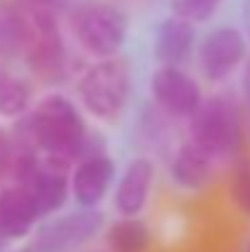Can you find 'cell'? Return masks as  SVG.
<instances>
[{"label":"cell","instance_id":"1","mask_svg":"<svg viewBox=\"0 0 250 252\" xmlns=\"http://www.w3.org/2000/svg\"><path fill=\"white\" fill-rule=\"evenodd\" d=\"M12 140L17 147H30L69 164L86 155L91 137L81 110L67 95L49 93L35 110L20 115Z\"/></svg>","mask_w":250,"mask_h":252},{"label":"cell","instance_id":"2","mask_svg":"<svg viewBox=\"0 0 250 252\" xmlns=\"http://www.w3.org/2000/svg\"><path fill=\"white\" fill-rule=\"evenodd\" d=\"M76 93L81 105L98 120H115L130 98V66L125 59L106 57L96 59L81 74Z\"/></svg>","mask_w":250,"mask_h":252},{"label":"cell","instance_id":"3","mask_svg":"<svg viewBox=\"0 0 250 252\" xmlns=\"http://www.w3.org/2000/svg\"><path fill=\"white\" fill-rule=\"evenodd\" d=\"M189 118H191V140L199 147H204L214 159L241 155L243 118L231 98L216 95L201 100V105Z\"/></svg>","mask_w":250,"mask_h":252},{"label":"cell","instance_id":"4","mask_svg":"<svg viewBox=\"0 0 250 252\" xmlns=\"http://www.w3.org/2000/svg\"><path fill=\"white\" fill-rule=\"evenodd\" d=\"M74 34L91 57H115L128 39V15L110 2H88L74 17Z\"/></svg>","mask_w":250,"mask_h":252},{"label":"cell","instance_id":"5","mask_svg":"<svg viewBox=\"0 0 250 252\" xmlns=\"http://www.w3.org/2000/svg\"><path fill=\"white\" fill-rule=\"evenodd\" d=\"M103 228V213L98 208H83L57 216L37 230H32L30 252H76L86 243H91Z\"/></svg>","mask_w":250,"mask_h":252},{"label":"cell","instance_id":"6","mask_svg":"<svg viewBox=\"0 0 250 252\" xmlns=\"http://www.w3.org/2000/svg\"><path fill=\"white\" fill-rule=\"evenodd\" d=\"M248 44L246 37L238 27L223 25L216 27L214 32L206 34V39L199 47V66L204 71V76L214 84L226 81L246 59Z\"/></svg>","mask_w":250,"mask_h":252},{"label":"cell","instance_id":"7","mask_svg":"<svg viewBox=\"0 0 250 252\" xmlns=\"http://www.w3.org/2000/svg\"><path fill=\"white\" fill-rule=\"evenodd\" d=\"M150 91L157 105L177 118H189L201 105V88L181 66L162 64L150 79Z\"/></svg>","mask_w":250,"mask_h":252},{"label":"cell","instance_id":"8","mask_svg":"<svg viewBox=\"0 0 250 252\" xmlns=\"http://www.w3.org/2000/svg\"><path fill=\"white\" fill-rule=\"evenodd\" d=\"M115 176V164L106 152H88L76 162V169L69 176V193L83 208H96Z\"/></svg>","mask_w":250,"mask_h":252},{"label":"cell","instance_id":"9","mask_svg":"<svg viewBox=\"0 0 250 252\" xmlns=\"http://www.w3.org/2000/svg\"><path fill=\"white\" fill-rule=\"evenodd\" d=\"M152 184H155V162L147 157L130 159L115 184V196H113L115 211L120 216H138L150 198Z\"/></svg>","mask_w":250,"mask_h":252},{"label":"cell","instance_id":"10","mask_svg":"<svg viewBox=\"0 0 250 252\" xmlns=\"http://www.w3.org/2000/svg\"><path fill=\"white\" fill-rule=\"evenodd\" d=\"M194 42H196V30L194 22L172 15L160 22L157 34H155V57L160 59V64L167 66H181L184 62H189L191 52H194Z\"/></svg>","mask_w":250,"mask_h":252},{"label":"cell","instance_id":"11","mask_svg":"<svg viewBox=\"0 0 250 252\" xmlns=\"http://www.w3.org/2000/svg\"><path fill=\"white\" fill-rule=\"evenodd\" d=\"M169 174L177 186L186 191H201L214 179V157L204 147H199L194 140H189L177 150L169 164Z\"/></svg>","mask_w":250,"mask_h":252},{"label":"cell","instance_id":"12","mask_svg":"<svg viewBox=\"0 0 250 252\" xmlns=\"http://www.w3.org/2000/svg\"><path fill=\"white\" fill-rule=\"evenodd\" d=\"M39 220L30 193L22 186H10L0 193V233L2 238H27Z\"/></svg>","mask_w":250,"mask_h":252},{"label":"cell","instance_id":"13","mask_svg":"<svg viewBox=\"0 0 250 252\" xmlns=\"http://www.w3.org/2000/svg\"><path fill=\"white\" fill-rule=\"evenodd\" d=\"M150 243V228L138 216H120V220H115L106 233V245L110 252H147Z\"/></svg>","mask_w":250,"mask_h":252},{"label":"cell","instance_id":"14","mask_svg":"<svg viewBox=\"0 0 250 252\" xmlns=\"http://www.w3.org/2000/svg\"><path fill=\"white\" fill-rule=\"evenodd\" d=\"M32 105V86L20 74H12L0 59V115L20 118Z\"/></svg>","mask_w":250,"mask_h":252},{"label":"cell","instance_id":"15","mask_svg":"<svg viewBox=\"0 0 250 252\" xmlns=\"http://www.w3.org/2000/svg\"><path fill=\"white\" fill-rule=\"evenodd\" d=\"M25 47V22L17 5H0V59H10Z\"/></svg>","mask_w":250,"mask_h":252},{"label":"cell","instance_id":"16","mask_svg":"<svg viewBox=\"0 0 250 252\" xmlns=\"http://www.w3.org/2000/svg\"><path fill=\"white\" fill-rule=\"evenodd\" d=\"M228 193L236 211L250 218V155H236L228 176Z\"/></svg>","mask_w":250,"mask_h":252},{"label":"cell","instance_id":"17","mask_svg":"<svg viewBox=\"0 0 250 252\" xmlns=\"http://www.w3.org/2000/svg\"><path fill=\"white\" fill-rule=\"evenodd\" d=\"M223 0H174L172 2V10L174 15L189 20V22H206L214 17V12L218 10Z\"/></svg>","mask_w":250,"mask_h":252},{"label":"cell","instance_id":"18","mask_svg":"<svg viewBox=\"0 0 250 252\" xmlns=\"http://www.w3.org/2000/svg\"><path fill=\"white\" fill-rule=\"evenodd\" d=\"M12 155H15V140L5 127H0V179L10 171Z\"/></svg>","mask_w":250,"mask_h":252},{"label":"cell","instance_id":"19","mask_svg":"<svg viewBox=\"0 0 250 252\" xmlns=\"http://www.w3.org/2000/svg\"><path fill=\"white\" fill-rule=\"evenodd\" d=\"M243 93H246V98H248V103H250V59L246 62V69H243Z\"/></svg>","mask_w":250,"mask_h":252},{"label":"cell","instance_id":"20","mask_svg":"<svg viewBox=\"0 0 250 252\" xmlns=\"http://www.w3.org/2000/svg\"><path fill=\"white\" fill-rule=\"evenodd\" d=\"M246 252H250V240H248V245H246Z\"/></svg>","mask_w":250,"mask_h":252},{"label":"cell","instance_id":"21","mask_svg":"<svg viewBox=\"0 0 250 252\" xmlns=\"http://www.w3.org/2000/svg\"><path fill=\"white\" fill-rule=\"evenodd\" d=\"M0 240H2V233H0Z\"/></svg>","mask_w":250,"mask_h":252}]
</instances>
